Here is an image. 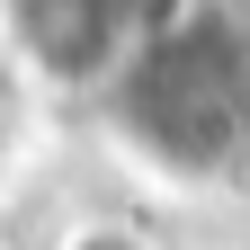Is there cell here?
Masks as SVG:
<instances>
[{"label":"cell","mask_w":250,"mask_h":250,"mask_svg":"<svg viewBox=\"0 0 250 250\" xmlns=\"http://www.w3.org/2000/svg\"><path fill=\"white\" fill-rule=\"evenodd\" d=\"M72 250H143V241H125V232H81Z\"/></svg>","instance_id":"cell-2"},{"label":"cell","mask_w":250,"mask_h":250,"mask_svg":"<svg viewBox=\"0 0 250 250\" xmlns=\"http://www.w3.org/2000/svg\"><path fill=\"white\" fill-rule=\"evenodd\" d=\"M9 36L45 81H89V62H107V45L125 36L116 0H9Z\"/></svg>","instance_id":"cell-1"}]
</instances>
